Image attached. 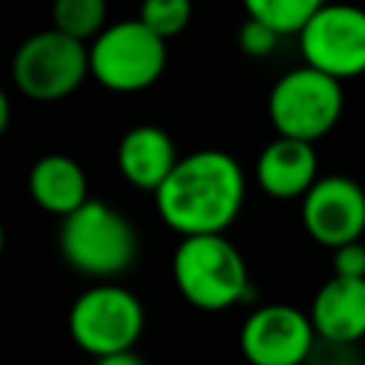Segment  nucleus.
I'll use <instances>...</instances> for the list:
<instances>
[{"label":"nucleus","instance_id":"obj_4","mask_svg":"<svg viewBox=\"0 0 365 365\" xmlns=\"http://www.w3.org/2000/svg\"><path fill=\"white\" fill-rule=\"evenodd\" d=\"M91 77L117 94H134L151 88L168 60L165 40L154 34L140 17L106 26L88 43Z\"/></svg>","mask_w":365,"mask_h":365},{"label":"nucleus","instance_id":"obj_16","mask_svg":"<svg viewBox=\"0 0 365 365\" xmlns=\"http://www.w3.org/2000/svg\"><path fill=\"white\" fill-rule=\"evenodd\" d=\"M328 0H242V9L248 17L268 23L285 37V34H299L302 26Z\"/></svg>","mask_w":365,"mask_h":365},{"label":"nucleus","instance_id":"obj_12","mask_svg":"<svg viewBox=\"0 0 365 365\" xmlns=\"http://www.w3.org/2000/svg\"><path fill=\"white\" fill-rule=\"evenodd\" d=\"M317 336L331 345H351L365 336V279L331 277L311 302Z\"/></svg>","mask_w":365,"mask_h":365},{"label":"nucleus","instance_id":"obj_2","mask_svg":"<svg viewBox=\"0 0 365 365\" xmlns=\"http://www.w3.org/2000/svg\"><path fill=\"white\" fill-rule=\"evenodd\" d=\"M57 245L77 274L97 282H111L140 257V237L131 220L94 197L63 217Z\"/></svg>","mask_w":365,"mask_h":365},{"label":"nucleus","instance_id":"obj_7","mask_svg":"<svg viewBox=\"0 0 365 365\" xmlns=\"http://www.w3.org/2000/svg\"><path fill=\"white\" fill-rule=\"evenodd\" d=\"M143 328V302L117 282H94L68 308V334L77 348L94 359L131 351Z\"/></svg>","mask_w":365,"mask_h":365},{"label":"nucleus","instance_id":"obj_19","mask_svg":"<svg viewBox=\"0 0 365 365\" xmlns=\"http://www.w3.org/2000/svg\"><path fill=\"white\" fill-rule=\"evenodd\" d=\"M331 271H334V277L365 279V245H362V240L334 248L331 251Z\"/></svg>","mask_w":365,"mask_h":365},{"label":"nucleus","instance_id":"obj_10","mask_svg":"<svg viewBox=\"0 0 365 365\" xmlns=\"http://www.w3.org/2000/svg\"><path fill=\"white\" fill-rule=\"evenodd\" d=\"M308 237L325 248L356 242L365 234V188L345 174H325L299 205Z\"/></svg>","mask_w":365,"mask_h":365},{"label":"nucleus","instance_id":"obj_15","mask_svg":"<svg viewBox=\"0 0 365 365\" xmlns=\"http://www.w3.org/2000/svg\"><path fill=\"white\" fill-rule=\"evenodd\" d=\"M108 17L106 0H54L51 3V23L63 34L91 43L103 29Z\"/></svg>","mask_w":365,"mask_h":365},{"label":"nucleus","instance_id":"obj_3","mask_svg":"<svg viewBox=\"0 0 365 365\" xmlns=\"http://www.w3.org/2000/svg\"><path fill=\"white\" fill-rule=\"evenodd\" d=\"M180 297L200 311H225L251 294L245 257L225 234L180 237L171 257Z\"/></svg>","mask_w":365,"mask_h":365},{"label":"nucleus","instance_id":"obj_9","mask_svg":"<svg viewBox=\"0 0 365 365\" xmlns=\"http://www.w3.org/2000/svg\"><path fill=\"white\" fill-rule=\"evenodd\" d=\"M314 342L311 314L285 302L251 311L240 328V351L248 365H305Z\"/></svg>","mask_w":365,"mask_h":365},{"label":"nucleus","instance_id":"obj_20","mask_svg":"<svg viewBox=\"0 0 365 365\" xmlns=\"http://www.w3.org/2000/svg\"><path fill=\"white\" fill-rule=\"evenodd\" d=\"M94 365H145V362H143V356L134 354V348H131V351H120V354L100 356V359H94Z\"/></svg>","mask_w":365,"mask_h":365},{"label":"nucleus","instance_id":"obj_8","mask_svg":"<svg viewBox=\"0 0 365 365\" xmlns=\"http://www.w3.org/2000/svg\"><path fill=\"white\" fill-rule=\"evenodd\" d=\"M305 66L351 80L365 74V9L354 3H325L297 34Z\"/></svg>","mask_w":365,"mask_h":365},{"label":"nucleus","instance_id":"obj_18","mask_svg":"<svg viewBox=\"0 0 365 365\" xmlns=\"http://www.w3.org/2000/svg\"><path fill=\"white\" fill-rule=\"evenodd\" d=\"M279 37L282 34L277 29H271L268 23L254 20V17H245V23L240 26V34H237L240 48L248 57H268L279 46Z\"/></svg>","mask_w":365,"mask_h":365},{"label":"nucleus","instance_id":"obj_6","mask_svg":"<svg viewBox=\"0 0 365 365\" xmlns=\"http://www.w3.org/2000/svg\"><path fill=\"white\" fill-rule=\"evenodd\" d=\"M88 74V43L74 40L54 26L29 34L11 57L14 88L37 103H54L74 94Z\"/></svg>","mask_w":365,"mask_h":365},{"label":"nucleus","instance_id":"obj_1","mask_svg":"<svg viewBox=\"0 0 365 365\" xmlns=\"http://www.w3.org/2000/svg\"><path fill=\"white\" fill-rule=\"evenodd\" d=\"M245 200V174L237 157L220 148H200L174 165L157 188L160 220L180 237L225 234Z\"/></svg>","mask_w":365,"mask_h":365},{"label":"nucleus","instance_id":"obj_14","mask_svg":"<svg viewBox=\"0 0 365 365\" xmlns=\"http://www.w3.org/2000/svg\"><path fill=\"white\" fill-rule=\"evenodd\" d=\"M29 194L43 211L60 220L91 200L86 171L68 154H43L29 171Z\"/></svg>","mask_w":365,"mask_h":365},{"label":"nucleus","instance_id":"obj_11","mask_svg":"<svg viewBox=\"0 0 365 365\" xmlns=\"http://www.w3.org/2000/svg\"><path fill=\"white\" fill-rule=\"evenodd\" d=\"M257 185L274 200H302L319 180L314 143L294 137H274L257 157Z\"/></svg>","mask_w":365,"mask_h":365},{"label":"nucleus","instance_id":"obj_13","mask_svg":"<svg viewBox=\"0 0 365 365\" xmlns=\"http://www.w3.org/2000/svg\"><path fill=\"white\" fill-rule=\"evenodd\" d=\"M177 163L180 157L174 140L160 125H134L123 134L117 145V168L123 180L140 191L157 194V188L168 180Z\"/></svg>","mask_w":365,"mask_h":365},{"label":"nucleus","instance_id":"obj_21","mask_svg":"<svg viewBox=\"0 0 365 365\" xmlns=\"http://www.w3.org/2000/svg\"><path fill=\"white\" fill-rule=\"evenodd\" d=\"M9 120H11V100L6 91H0V134L9 128Z\"/></svg>","mask_w":365,"mask_h":365},{"label":"nucleus","instance_id":"obj_5","mask_svg":"<svg viewBox=\"0 0 365 365\" xmlns=\"http://www.w3.org/2000/svg\"><path fill=\"white\" fill-rule=\"evenodd\" d=\"M342 108V83L305 63L285 71L268 91V120L279 137L317 143L334 131Z\"/></svg>","mask_w":365,"mask_h":365},{"label":"nucleus","instance_id":"obj_17","mask_svg":"<svg viewBox=\"0 0 365 365\" xmlns=\"http://www.w3.org/2000/svg\"><path fill=\"white\" fill-rule=\"evenodd\" d=\"M191 0H143L140 3V20L160 34L163 40H171L177 34L185 31V26L191 23Z\"/></svg>","mask_w":365,"mask_h":365}]
</instances>
